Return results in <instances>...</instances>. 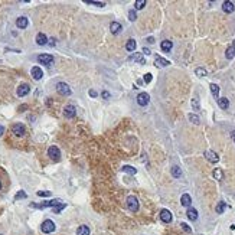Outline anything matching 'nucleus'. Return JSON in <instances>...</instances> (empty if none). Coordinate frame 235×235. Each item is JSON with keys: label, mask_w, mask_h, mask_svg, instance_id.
<instances>
[{"label": "nucleus", "mask_w": 235, "mask_h": 235, "mask_svg": "<svg viewBox=\"0 0 235 235\" xmlns=\"http://www.w3.org/2000/svg\"><path fill=\"white\" fill-rule=\"evenodd\" d=\"M61 203H64L61 201V199H52V201H48V202H43V203H39V205H36V203H32L30 206L32 208H39V209H43V208H55L58 206V205H61Z\"/></svg>", "instance_id": "nucleus-1"}, {"label": "nucleus", "mask_w": 235, "mask_h": 235, "mask_svg": "<svg viewBox=\"0 0 235 235\" xmlns=\"http://www.w3.org/2000/svg\"><path fill=\"white\" fill-rule=\"evenodd\" d=\"M55 222L51 221V219H46V221L42 222V225H41V229H42L43 234H51V232H53L55 231Z\"/></svg>", "instance_id": "nucleus-2"}, {"label": "nucleus", "mask_w": 235, "mask_h": 235, "mask_svg": "<svg viewBox=\"0 0 235 235\" xmlns=\"http://www.w3.org/2000/svg\"><path fill=\"white\" fill-rule=\"evenodd\" d=\"M57 91H58V94L64 95V97H68V95H71L69 85L65 84V82H58V84H57Z\"/></svg>", "instance_id": "nucleus-3"}, {"label": "nucleus", "mask_w": 235, "mask_h": 235, "mask_svg": "<svg viewBox=\"0 0 235 235\" xmlns=\"http://www.w3.org/2000/svg\"><path fill=\"white\" fill-rule=\"evenodd\" d=\"M48 156H49L53 162H58V160L61 159V151H59V149H58L57 146H51L48 149Z\"/></svg>", "instance_id": "nucleus-4"}, {"label": "nucleus", "mask_w": 235, "mask_h": 235, "mask_svg": "<svg viewBox=\"0 0 235 235\" xmlns=\"http://www.w3.org/2000/svg\"><path fill=\"white\" fill-rule=\"evenodd\" d=\"M127 208L130 209L131 212H137L139 211V201H137L136 196H128L127 198Z\"/></svg>", "instance_id": "nucleus-5"}, {"label": "nucleus", "mask_w": 235, "mask_h": 235, "mask_svg": "<svg viewBox=\"0 0 235 235\" xmlns=\"http://www.w3.org/2000/svg\"><path fill=\"white\" fill-rule=\"evenodd\" d=\"M12 131H13V134L14 136H18V137H22V136H25V133H26V128H25V126L23 124H14L13 127H12Z\"/></svg>", "instance_id": "nucleus-6"}, {"label": "nucleus", "mask_w": 235, "mask_h": 235, "mask_svg": "<svg viewBox=\"0 0 235 235\" xmlns=\"http://www.w3.org/2000/svg\"><path fill=\"white\" fill-rule=\"evenodd\" d=\"M38 61H39V64H43V65H51L52 62H53V57L49 55V53H42V55L38 57Z\"/></svg>", "instance_id": "nucleus-7"}, {"label": "nucleus", "mask_w": 235, "mask_h": 235, "mask_svg": "<svg viewBox=\"0 0 235 235\" xmlns=\"http://www.w3.org/2000/svg\"><path fill=\"white\" fill-rule=\"evenodd\" d=\"M172 212L169 211V209H162L160 211V219L165 222V224H169V222H172Z\"/></svg>", "instance_id": "nucleus-8"}, {"label": "nucleus", "mask_w": 235, "mask_h": 235, "mask_svg": "<svg viewBox=\"0 0 235 235\" xmlns=\"http://www.w3.org/2000/svg\"><path fill=\"white\" fill-rule=\"evenodd\" d=\"M149 101H150V97H149V94H146V92H140V94H139V97H137V104H139V105H141V107L147 105V104H149Z\"/></svg>", "instance_id": "nucleus-9"}, {"label": "nucleus", "mask_w": 235, "mask_h": 235, "mask_svg": "<svg viewBox=\"0 0 235 235\" xmlns=\"http://www.w3.org/2000/svg\"><path fill=\"white\" fill-rule=\"evenodd\" d=\"M205 157H206L211 163H218V162H219V156L216 155L215 151H212V150H206V151H205Z\"/></svg>", "instance_id": "nucleus-10"}, {"label": "nucleus", "mask_w": 235, "mask_h": 235, "mask_svg": "<svg viewBox=\"0 0 235 235\" xmlns=\"http://www.w3.org/2000/svg\"><path fill=\"white\" fill-rule=\"evenodd\" d=\"M30 74H32L33 80L39 81V80H42V76H43V71L41 69L39 66H33V68H32V71H30Z\"/></svg>", "instance_id": "nucleus-11"}, {"label": "nucleus", "mask_w": 235, "mask_h": 235, "mask_svg": "<svg viewBox=\"0 0 235 235\" xmlns=\"http://www.w3.org/2000/svg\"><path fill=\"white\" fill-rule=\"evenodd\" d=\"M75 114H76V108L74 105H66L65 110H64V116L66 118H72Z\"/></svg>", "instance_id": "nucleus-12"}, {"label": "nucleus", "mask_w": 235, "mask_h": 235, "mask_svg": "<svg viewBox=\"0 0 235 235\" xmlns=\"http://www.w3.org/2000/svg\"><path fill=\"white\" fill-rule=\"evenodd\" d=\"M29 25V20L28 18H25V16H20V18H18V20H16V26L19 29H26Z\"/></svg>", "instance_id": "nucleus-13"}, {"label": "nucleus", "mask_w": 235, "mask_h": 235, "mask_svg": "<svg viewBox=\"0 0 235 235\" xmlns=\"http://www.w3.org/2000/svg\"><path fill=\"white\" fill-rule=\"evenodd\" d=\"M29 91H30V87L28 84H22L19 85V88H18V95L19 97H25L26 94H29Z\"/></svg>", "instance_id": "nucleus-14"}, {"label": "nucleus", "mask_w": 235, "mask_h": 235, "mask_svg": "<svg viewBox=\"0 0 235 235\" xmlns=\"http://www.w3.org/2000/svg\"><path fill=\"white\" fill-rule=\"evenodd\" d=\"M222 9L225 13H232L235 10V5L232 2H224V5H222Z\"/></svg>", "instance_id": "nucleus-15"}, {"label": "nucleus", "mask_w": 235, "mask_h": 235, "mask_svg": "<svg viewBox=\"0 0 235 235\" xmlns=\"http://www.w3.org/2000/svg\"><path fill=\"white\" fill-rule=\"evenodd\" d=\"M36 43H38V45H41V46H42V45H46L48 43V38H46V35H45V33H38V35H36Z\"/></svg>", "instance_id": "nucleus-16"}, {"label": "nucleus", "mask_w": 235, "mask_h": 235, "mask_svg": "<svg viewBox=\"0 0 235 235\" xmlns=\"http://www.w3.org/2000/svg\"><path fill=\"white\" fill-rule=\"evenodd\" d=\"M180 203H182L183 206H186V208H190V203H192V199H190V196H189L188 193H185V195H182V198H180Z\"/></svg>", "instance_id": "nucleus-17"}, {"label": "nucleus", "mask_w": 235, "mask_h": 235, "mask_svg": "<svg viewBox=\"0 0 235 235\" xmlns=\"http://www.w3.org/2000/svg\"><path fill=\"white\" fill-rule=\"evenodd\" d=\"M186 215L190 221H196L198 219V211L195 208H188V212H186Z\"/></svg>", "instance_id": "nucleus-18"}, {"label": "nucleus", "mask_w": 235, "mask_h": 235, "mask_svg": "<svg viewBox=\"0 0 235 235\" xmlns=\"http://www.w3.org/2000/svg\"><path fill=\"white\" fill-rule=\"evenodd\" d=\"M155 64H156V66H167L170 64L167 59H165V58H162V57H156V59H155Z\"/></svg>", "instance_id": "nucleus-19"}, {"label": "nucleus", "mask_w": 235, "mask_h": 235, "mask_svg": "<svg viewBox=\"0 0 235 235\" xmlns=\"http://www.w3.org/2000/svg\"><path fill=\"white\" fill-rule=\"evenodd\" d=\"M160 48H162V51L163 52H169L170 49L173 48V42H172V41H163L162 45H160Z\"/></svg>", "instance_id": "nucleus-20"}, {"label": "nucleus", "mask_w": 235, "mask_h": 235, "mask_svg": "<svg viewBox=\"0 0 235 235\" xmlns=\"http://www.w3.org/2000/svg\"><path fill=\"white\" fill-rule=\"evenodd\" d=\"M110 30H111V33L117 35V33L121 30V25L118 23V22H111V25H110Z\"/></svg>", "instance_id": "nucleus-21"}, {"label": "nucleus", "mask_w": 235, "mask_h": 235, "mask_svg": "<svg viewBox=\"0 0 235 235\" xmlns=\"http://www.w3.org/2000/svg\"><path fill=\"white\" fill-rule=\"evenodd\" d=\"M136 46H137V43H136L134 39H128L127 43H126V49H127L128 52H134L136 51Z\"/></svg>", "instance_id": "nucleus-22"}, {"label": "nucleus", "mask_w": 235, "mask_h": 235, "mask_svg": "<svg viewBox=\"0 0 235 235\" xmlns=\"http://www.w3.org/2000/svg\"><path fill=\"white\" fill-rule=\"evenodd\" d=\"M128 59H130V61H134V62H139V64H144V58H143L141 53H133Z\"/></svg>", "instance_id": "nucleus-23"}, {"label": "nucleus", "mask_w": 235, "mask_h": 235, "mask_svg": "<svg viewBox=\"0 0 235 235\" xmlns=\"http://www.w3.org/2000/svg\"><path fill=\"white\" fill-rule=\"evenodd\" d=\"M76 235H89V228L87 225H81L76 229Z\"/></svg>", "instance_id": "nucleus-24"}, {"label": "nucleus", "mask_w": 235, "mask_h": 235, "mask_svg": "<svg viewBox=\"0 0 235 235\" xmlns=\"http://www.w3.org/2000/svg\"><path fill=\"white\" fill-rule=\"evenodd\" d=\"M218 105L222 108V110H226L229 107V100L228 98H218Z\"/></svg>", "instance_id": "nucleus-25"}, {"label": "nucleus", "mask_w": 235, "mask_h": 235, "mask_svg": "<svg viewBox=\"0 0 235 235\" xmlns=\"http://www.w3.org/2000/svg\"><path fill=\"white\" fill-rule=\"evenodd\" d=\"M123 172H124V173H128V174H136L137 169L136 167H133V166L126 165V166H123Z\"/></svg>", "instance_id": "nucleus-26"}, {"label": "nucleus", "mask_w": 235, "mask_h": 235, "mask_svg": "<svg viewBox=\"0 0 235 235\" xmlns=\"http://www.w3.org/2000/svg\"><path fill=\"white\" fill-rule=\"evenodd\" d=\"M209 87H211V92H212V95H213L215 98H218V97H219V87H218L216 84H211Z\"/></svg>", "instance_id": "nucleus-27"}, {"label": "nucleus", "mask_w": 235, "mask_h": 235, "mask_svg": "<svg viewBox=\"0 0 235 235\" xmlns=\"http://www.w3.org/2000/svg\"><path fill=\"white\" fill-rule=\"evenodd\" d=\"M213 178L216 179V180H222V178H224V172H222L221 169H219V167H216L215 170H213Z\"/></svg>", "instance_id": "nucleus-28"}, {"label": "nucleus", "mask_w": 235, "mask_h": 235, "mask_svg": "<svg viewBox=\"0 0 235 235\" xmlns=\"http://www.w3.org/2000/svg\"><path fill=\"white\" fill-rule=\"evenodd\" d=\"M225 57H226V59H232V58L235 57V48L234 46H229L228 49H226Z\"/></svg>", "instance_id": "nucleus-29"}, {"label": "nucleus", "mask_w": 235, "mask_h": 235, "mask_svg": "<svg viewBox=\"0 0 235 235\" xmlns=\"http://www.w3.org/2000/svg\"><path fill=\"white\" fill-rule=\"evenodd\" d=\"M172 174H173L174 178H180V176H182V170H180V167L173 166V167H172Z\"/></svg>", "instance_id": "nucleus-30"}, {"label": "nucleus", "mask_w": 235, "mask_h": 235, "mask_svg": "<svg viewBox=\"0 0 235 235\" xmlns=\"http://www.w3.org/2000/svg\"><path fill=\"white\" fill-rule=\"evenodd\" d=\"M225 208H226V203L225 202H219V203H218V206H216V213H224Z\"/></svg>", "instance_id": "nucleus-31"}, {"label": "nucleus", "mask_w": 235, "mask_h": 235, "mask_svg": "<svg viewBox=\"0 0 235 235\" xmlns=\"http://www.w3.org/2000/svg\"><path fill=\"white\" fill-rule=\"evenodd\" d=\"M146 6V0H137L136 3H134V7H136L137 10H140V9H143Z\"/></svg>", "instance_id": "nucleus-32"}, {"label": "nucleus", "mask_w": 235, "mask_h": 235, "mask_svg": "<svg viewBox=\"0 0 235 235\" xmlns=\"http://www.w3.org/2000/svg\"><path fill=\"white\" fill-rule=\"evenodd\" d=\"M26 198V193L23 192V190H19V192L14 195V201H19V199H25Z\"/></svg>", "instance_id": "nucleus-33"}, {"label": "nucleus", "mask_w": 235, "mask_h": 235, "mask_svg": "<svg viewBox=\"0 0 235 235\" xmlns=\"http://www.w3.org/2000/svg\"><path fill=\"white\" fill-rule=\"evenodd\" d=\"M195 74H196L198 76H205L206 75V69H203V68H196V69H195Z\"/></svg>", "instance_id": "nucleus-34"}, {"label": "nucleus", "mask_w": 235, "mask_h": 235, "mask_svg": "<svg viewBox=\"0 0 235 235\" xmlns=\"http://www.w3.org/2000/svg\"><path fill=\"white\" fill-rule=\"evenodd\" d=\"M192 108L195 110V111L201 110V107H199V100L198 98H192Z\"/></svg>", "instance_id": "nucleus-35"}, {"label": "nucleus", "mask_w": 235, "mask_h": 235, "mask_svg": "<svg viewBox=\"0 0 235 235\" xmlns=\"http://www.w3.org/2000/svg\"><path fill=\"white\" fill-rule=\"evenodd\" d=\"M66 205L65 203H61V205H58V206H55V208H52V211H53V213H59V212L62 211V209H64V208H65Z\"/></svg>", "instance_id": "nucleus-36"}, {"label": "nucleus", "mask_w": 235, "mask_h": 235, "mask_svg": "<svg viewBox=\"0 0 235 235\" xmlns=\"http://www.w3.org/2000/svg\"><path fill=\"white\" fill-rule=\"evenodd\" d=\"M189 120L193 123V124H199V117L196 114H189Z\"/></svg>", "instance_id": "nucleus-37"}, {"label": "nucleus", "mask_w": 235, "mask_h": 235, "mask_svg": "<svg viewBox=\"0 0 235 235\" xmlns=\"http://www.w3.org/2000/svg\"><path fill=\"white\" fill-rule=\"evenodd\" d=\"M128 19L131 20V22H134V20L137 19V14H136L134 10H130V12H128Z\"/></svg>", "instance_id": "nucleus-38"}, {"label": "nucleus", "mask_w": 235, "mask_h": 235, "mask_svg": "<svg viewBox=\"0 0 235 235\" xmlns=\"http://www.w3.org/2000/svg\"><path fill=\"white\" fill-rule=\"evenodd\" d=\"M38 196H42V198L51 196V192H49V190H39V192H38Z\"/></svg>", "instance_id": "nucleus-39"}, {"label": "nucleus", "mask_w": 235, "mask_h": 235, "mask_svg": "<svg viewBox=\"0 0 235 235\" xmlns=\"http://www.w3.org/2000/svg\"><path fill=\"white\" fill-rule=\"evenodd\" d=\"M151 80H153V76H151V74H146V75H144V78H143V81H144L146 84L151 82Z\"/></svg>", "instance_id": "nucleus-40"}, {"label": "nucleus", "mask_w": 235, "mask_h": 235, "mask_svg": "<svg viewBox=\"0 0 235 235\" xmlns=\"http://www.w3.org/2000/svg\"><path fill=\"white\" fill-rule=\"evenodd\" d=\"M180 225H182V228H183V231H186L188 234H190V232H192V229H190V228H189V226H188V224H185V222H182Z\"/></svg>", "instance_id": "nucleus-41"}, {"label": "nucleus", "mask_w": 235, "mask_h": 235, "mask_svg": "<svg viewBox=\"0 0 235 235\" xmlns=\"http://www.w3.org/2000/svg\"><path fill=\"white\" fill-rule=\"evenodd\" d=\"M89 5H94V6H100V7H103V6H105V3L104 2H88Z\"/></svg>", "instance_id": "nucleus-42"}, {"label": "nucleus", "mask_w": 235, "mask_h": 235, "mask_svg": "<svg viewBox=\"0 0 235 235\" xmlns=\"http://www.w3.org/2000/svg\"><path fill=\"white\" fill-rule=\"evenodd\" d=\"M101 95H103V98H104V100H108V98H110V92H107V91H104V92H103Z\"/></svg>", "instance_id": "nucleus-43"}, {"label": "nucleus", "mask_w": 235, "mask_h": 235, "mask_svg": "<svg viewBox=\"0 0 235 235\" xmlns=\"http://www.w3.org/2000/svg\"><path fill=\"white\" fill-rule=\"evenodd\" d=\"M143 53H144V55H150L151 52H150V49H149V48H143Z\"/></svg>", "instance_id": "nucleus-44"}, {"label": "nucleus", "mask_w": 235, "mask_h": 235, "mask_svg": "<svg viewBox=\"0 0 235 235\" xmlns=\"http://www.w3.org/2000/svg\"><path fill=\"white\" fill-rule=\"evenodd\" d=\"M89 95H91V97H94V98H95V97H97V95H98V94L95 92L94 89H89Z\"/></svg>", "instance_id": "nucleus-45"}, {"label": "nucleus", "mask_w": 235, "mask_h": 235, "mask_svg": "<svg viewBox=\"0 0 235 235\" xmlns=\"http://www.w3.org/2000/svg\"><path fill=\"white\" fill-rule=\"evenodd\" d=\"M3 133H5V127H3V126H0V137H2V134H3Z\"/></svg>", "instance_id": "nucleus-46"}, {"label": "nucleus", "mask_w": 235, "mask_h": 235, "mask_svg": "<svg viewBox=\"0 0 235 235\" xmlns=\"http://www.w3.org/2000/svg\"><path fill=\"white\" fill-rule=\"evenodd\" d=\"M147 42H150V43H153V42H155V39H153V38H151V36H150V38H147Z\"/></svg>", "instance_id": "nucleus-47"}, {"label": "nucleus", "mask_w": 235, "mask_h": 235, "mask_svg": "<svg viewBox=\"0 0 235 235\" xmlns=\"http://www.w3.org/2000/svg\"><path fill=\"white\" fill-rule=\"evenodd\" d=\"M232 46H234V48H235V41H234V45H232Z\"/></svg>", "instance_id": "nucleus-48"}, {"label": "nucleus", "mask_w": 235, "mask_h": 235, "mask_svg": "<svg viewBox=\"0 0 235 235\" xmlns=\"http://www.w3.org/2000/svg\"><path fill=\"white\" fill-rule=\"evenodd\" d=\"M234 141H235V133H234Z\"/></svg>", "instance_id": "nucleus-49"}, {"label": "nucleus", "mask_w": 235, "mask_h": 235, "mask_svg": "<svg viewBox=\"0 0 235 235\" xmlns=\"http://www.w3.org/2000/svg\"><path fill=\"white\" fill-rule=\"evenodd\" d=\"M0 188H2V183H0Z\"/></svg>", "instance_id": "nucleus-50"}]
</instances>
